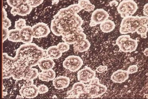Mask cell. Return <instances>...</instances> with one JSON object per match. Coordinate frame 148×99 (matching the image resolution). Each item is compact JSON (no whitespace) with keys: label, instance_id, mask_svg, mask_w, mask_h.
<instances>
[{"label":"cell","instance_id":"4316f807","mask_svg":"<svg viewBox=\"0 0 148 99\" xmlns=\"http://www.w3.org/2000/svg\"><path fill=\"white\" fill-rule=\"evenodd\" d=\"M26 21L23 19H20L15 23V27L16 29L21 30L26 26Z\"/></svg>","mask_w":148,"mask_h":99},{"label":"cell","instance_id":"9c48e42d","mask_svg":"<svg viewBox=\"0 0 148 99\" xmlns=\"http://www.w3.org/2000/svg\"><path fill=\"white\" fill-rule=\"evenodd\" d=\"M33 35L34 38L45 37L50 33V29L47 24L40 22L34 25L32 27Z\"/></svg>","mask_w":148,"mask_h":99},{"label":"cell","instance_id":"3957f363","mask_svg":"<svg viewBox=\"0 0 148 99\" xmlns=\"http://www.w3.org/2000/svg\"><path fill=\"white\" fill-rule=\"evenodd\" d=\"M148 24V16H132L123 18L120 24L119 31L121 34L134 33L138 27L142 25Z\"/></svg>","mask_w":148,"mask_h":99},{"label":"cell","instance_id":"f546056e","mask_svg":"<svg viewBox=\"0 0 148 99\" xmlns=\"http://www.w3.org/2000/svg\"><path fill=\"white\" fill-rule=\"evenodd\" d=\"M38 92L40 94H43L48 92L49 88L47 86L44 85H42L38 87Z\"/></svg>","mask_w":148,"mask_h":99},{"label":"cell","instance_id":"7402d4cb","mask_svg":"<svg viewBox=\"0 0 148 99\" xmlns=\"http://www.w3.org/2000/svg\"><path fill=\"white\" fill-rule=\"evenodd\" d=\"M38 71L36 68H30L24 73L23 79L33 80L38 76Z\"/></svg>","mask_w":148,"mask_h":99},{"label":"cell","instance_id":"ac0fdd59","mask_svg":"<svg viewBox=\"0 0 148 99\" xmlns=\"http://www.w3.org/2000/svg\"><path fill=\"white\" fill-rule=\"evenodd\" d=\"M55 63L53 59L50 58H45L40 60L39 62L38 66L39 68L42 71L50 70L54 67Z\"/></svg>","mask_w":148,"mask_h":99},{"label":"cell","instance_id":"52a82bcc","mask_svg":"<svg viewBox=\"0 0 148 99\" xmlns=\"http://www.w3.org/2000/svg\"><path fill=\"white\" fill-rule=\"evenodd\" d=\"M83 64V60L81 57L74 55L70 56L66 58L63 64L64 68L72 72H76L79 70Z\"/></svg>","mask_w":148,"mask_h":99},{"label":"cell","instance_id":"7c38bea8","mask_svg":"<svg viewBox=\"0 0 148 99\" xmlns=\"http://www.w3.org/2000/svg\"><path fill=\"white\" fill-rule=\"evenodd\" d=\"M20 94L23 98H33L38 94V90L37 86L33 84L25 85L22 86L19 90Z\"/></svg>","mask_w":148,"mask_h":99},{"label":"cell","instance_id":"44dd1931","mask_svg":"<svg viewBox=\"0 0 148 99\" xmlns=\"http://www.w3.org/2000/svg\"><path fill=\"white\" fill-rule=\"evenodd\" d=\"M116 27L114 22L111 20H106L100 24V29L104 33H108L112 31Z\"/></svg>","mask_w":148,"mask_h":99},{"label":"cell","instance_id":"d590c367","mask_svg":"<svg viewBox=\"0 0 148 99\" xmlns=\"http://www.w3.org/2000/svg\"><path fill=\"white\" fill-rule=\"evenodd\" d=\"M10 13L13 16H15L17 14H18L17 9L16 8H12Z\"/></svg>","mask_w":148,"mask_h":99},{"label":"cell","instance_id":"f35d334b","mask_svg":"<svg viewBox=\"0 0 148 99\" xmlns=\"http://www.w3.org/2000/svg\"><path fill=\"white\" fill-rule=\"evenodd\" d=\"M148 48H146L145 50L143 52L144 54L146 56H148Z\"/></svg>","mask_w":148,"mask_h":99},{"label":"cell","instance_id":"74e56055","mask_svg":"<svg viewBox=\"0 0 148 99\" xmlns=\"http://www.w3.org/2000/svg\"><path fill=\"white\" fill-rule=\"evenodd\" d=\"M7 17V12L4 8H3V19Z\"/></svg>","mask_w":148,"mask_h":99},{"label":"cell","instance_id":"cb8c5ba5","mask_svg":"<svg viewBox=\"0 0 148 99\" xmlns=\"http://www.w3.org/2000/svg\"><path fill=\"white\" fill-rule=\"evenodd\" d=\"M8 40L12 42H21L20 37V30L18 29L9 30Z\"/></svg>","mask_w":148,"mask_h":99},{"label":"cell","instance_id":"83f0119b","mask_svg":"<svg viewBox=\"0 0 148 99\" xmlns=\"http://www.w3.org/2000/svg\"><path fill=\"white\" fill-rule=\"evenodd\" d=\"M44 1V0H27V3L32 8H36L42 4Z\"/></svg>","mask_w":148,"mask_h":99},{"label":"cell","instance_id":"9a60e30c","mask_svg":"<svg viewBox=\"0 0 148 99\" xmlns=\"http://www.w3.org/2000/svg\"><path fill=\"white\" fill-rule=\"evenodd\" d=\"M70 80L68 77L63 76L58 77L53 80V85L56 89H63L67 88L69 86Z\"/></svg>","mask_w":148,"mask_h":99},{"label":"cell","instance_id":"603a6c76","mask_svg":"<svg viewBox=\"0 0 148 99\" xmlns=\"http://www.w3.org/2000/svg\"><path fill=\"white\" fill-rule=\"evenodd\" d=\"M78 4L82 10L87 12L93 11L95 8V5L92 4L89 0H79Z\"/></svg>","mask_w":148,"mask_h":99},{"label":"cell","instance_id":"5bb4252c","mask_svg":"<svg viewBox=\"0 0 148 99\" xmlns=\"http://www.w3.org/2000/svg\"><path fill=\"white\" fill-rule=\"evenodd\" d=\"M129 75L127 71L120 69L112 74L111 76V79L115 83H122L128 79Z\"/></svg>","mask_w":148,"mask_h":99},{"label":"cell","instance_id":"ba28073f","mask_svg":"<svg viewBox=\"0 0 148 99\" xmlns=\"http://www.w3.org/2000/svg\"><path fill=\"white\" fill-rule=\"evenodd\" d=\"M109 17V14L103 9H97L92 13L91 18L90 27H94L106 21Z\"/></svg>","mask_w":148,"mask_h":99},{"label":"cell","instance_id":"2e32d148","mask_svg":"<svg viewBox=\"0 0 148 99\" xmlns=\"http://www.w3.org/2000/svg\"><path fill=\"white\" fill-rule=\"evenodd\" d=\"M91 46L90 43L86 39L80 40L73 44V49L75 52H83L87 51Z\"/></svg>","mask_w":148,"mask_h":99},{"label":"cell","instance_id":"836d02e7","mask_svg":"<svg viewBox=\"0 0 148 99\" xmlns=\"http://www.w3.org/2000/svg\"><path fill=\"white\" fill-rule=\"evenodd\" d=\"M108 69V67L107 66H100L97 67L96 71L99 73H102L106 71Z\"/></svg>","mask_w":148,"mask_h":99},{"label":"cell","instance_id":"277c9868","mask_svg":"<svg viewBox=\"0 0 148 99\" xmlns=\"http://www.w3.org/2000/svg\"><path fill=\"white\" fill-rule=\"evenodd\" d=\"M88 85H86L84 92L79 98H94L103 95L107 90L106 86L100 83L99 79L97 77L90 81Z\"/></svg>","mask_w":148,"mask_h":99},{"label":"cell","instance_id":"6da1fadb","mask_svg":"<svg viewBox=\"0 0 148 99\" xmlns=\"http://www.w3.org/2000/svg\"><path fill=\"white\" fill-rule=\"evenodd\" d=\"M46 50L34 43L21 45L16 50L14 58L7 53L3 54V77H12L14 79H23L24 73L33 67L38 65L39 62L47 57Z\"/></svg>","mask_w":148,"mask_h":99},{"label":"cell","instance_id":"5b68a950","mask_svg":"<svg viewBox=\"0 0 148 99\" xmlns=\"http://www.w3.org/2000/svg\"><path fill=\"white\" fill-rule=\"evenodd\" d=\"M116 41L120 50L126 53L135 51L138 46L137 41L131 38L130 35L126 34L120 36Z\"/></svg>","mask_w":148,"mask_h":99},{"label":"cell","instance_id":"484cf974","mask_svg":"<svg viewBox=\"0 0 148 99\" xmlns=\"http://www.w3.org/2000/svg\"><path fill=\"white\" fill-rule=\"evenodd\" d=\"M57 47L58 49L62 52V53L66 52L68 51L70 49V46L69 44L65 42H62L59 43L57 45Z\"/></svg>","mask_w":148,"mask_h":99},{"label":"cell","instance_id":"ffe728a7","mask_svg":"<svg viewBox=\"0 0 148 99\" xmlns=\"http://www.w3.org/2000/svg\"><path fill=\"white\" fill-rule=\"evenodd\" d=\"M16 8L17 9L18 15L22 16L29 14L32 11L33 8L26 3H22Z\"/></svg>","mask_w":148,"mask_h":99},{"label":"cell","instance_id":"d4e9b609","mask_svg":"<svg viewBox=\"0 0 148 99\" xmlns=\"http://www.w3.org/2000/svg\"><path fill=\"white\" fill-rule=\"evenodd\" d=\"M148 28L147 25H144L140 26L138 27L136 31L137 34L140 35L141 38L146 39L147 38V33L148 32Z\"/></svg>","mask_w":148,"mask_h":99},{"label":"cell","instance_id":"e0dca14e","mask_svg":"<svg viewBox=\"0 0 148 99\" xmlns=\"http://www.w3.org/2000/svg\"><path fill=\"white\" fill-rule=\"evenodd\" d=\"M39 79L43 81L49 82L53 81L56 78V74L52 69L50 70L42 71L38 74Z\"/></svg>","mask_w":148,"mask_h":99},{"label":"cell","instance_id":"4dcf8cb0","mask_svg":"<svg viewBox=\"0 0 148 99\" xmlns=\"http://www.w3.org/2000/svg\"><path fill=\"white\" fill-rule=\"evenodd\" d=\"M3 28L8 29L11 26V22L7 17L3 19Z\"/></svg>","mask_w":148,"mask_h":99},{"label":"cell","instance_id":"ab89813d","mask_svg":"<svg viewBox=\"0 0 148 99\" xmlns=\"http://www.w3.org/2000/svg\"><path fill=\"white\" fill-rule=\"evenodd\" d=\"M56 1H63V0H55Z\"/></svg>","mask_w":148,"mask_h":99},{"label":"cell","instance_id":"f1b7e54d","mask_svg":"<svg viewBox=\"0 0 148 99\" xmlns=\"http://www.w3.org/2000/svg\"><path fill=\"white\" fill-rule=\"evenodd\" d=\"M8 5L12 8H16L23 3L22 0H7Z\"/></svg>","mask_w":148,"mask_h":99},{"label":"cell","instance_id":"30bf717a","mask_svg":"<svg viewBox=\"0 0 148 99\" xmlns=\"http://www.w3.org/2000/svg\"><path fill=\"white\" fill-rule=\"evenodd\" d=\"M96 77V73L88 67L79 71L77 73L78 81L83 83H87Z\"/></svg>","mask_w":148,"mask_h":99},{"label":"cell","instance_id":"4fadbf2b","mask_svg":"<svg viewBox=\"0 0 148 99\" xmlns=\"http://www.w3.org/2000/svg\"><path fill=\"white\" fill-rule=\"evenodd\" d=\"M21 42L24 44H29L32 42L33 35L32 27L26 26L20 30Z\"/></svg>","mask_w":148,"mask_h":99},{"label":"cell","instance_id":"60d3db41","mask_svg":"<svg viewBox=\"0 0 148 99\" xmlns=\"http://www.w3.org/2000/svg\"><path fill=\"white\" fill-rule=\"evenodd\" d=\"M122 1H126V0H122Z\"/></svg>","mask_w":148,"mask_h":99},{"label":"cell","instance_id":"d6a6232c","mask_svg":"<svg viewBox=\"0 0 148 99\" xmlns=\"http://www.w3.org/2000/svg\"><path fill=\"white\" fill-rule=\"evenodd\" d=\"M9 31L8 29L7 28H3V42L5 41L8 39V35H9Z\"/></svg>","mask_w":148,"mask_h":99},{"label":"cell","instance_id":"7a4b0ae2","mask_svg":"<svg viewBox=\"0 0 148 99\" xmlns=\"http://www.w3.org/2000/svg\"><path fill=\"white\" fill-rule=\"evenodd\" d=\"M78 4L62 8L54 16L51 30L55 35L62 36V39L69 45L86 39L82 26L83 21L78 13L82 10Z\"/></svg>","mask_w":148,"mask_h":99},{"label":"cell","instance_id":"8992f818","mask_svg":"<svg viewBox=\"0 0 148 99\" xmlns=\"http://www.w3.org/2000/svg\"><path fill=\"white\" fill-rule=\"evenodd\" d=\"M138 8L137 4L134 1L126 0L123 1L119 4L117 10L121 17L124 18L135 14Z\"/></svg>","mask_w":148,"mask_h":99},{"label":"cell","instance_id":"e575fe53","mask_svg":"<svg viewBox=\"0 0 148 99\" xmlns=\"http://www.w3.org/2000/svg\"><path fill=\"white\" fill-rule=\"evenodd\" d=\"M148 4L147 3L145 5L143 8V14L146 16H148Z\"/></svg>","mask_w":148,"mask_h":99},{"label":"cell","instance_id":"1f68e13d","mask_svg":"<svg viewBox=\"0 0 148 99\" xmlns=\"http://www.w3.org/2000/svg\"><path fill=\"white\" fill-rule=\"evenodd\" d=\"M138 68L137 66L134 65L130 66L128 68L127 71L129 74H134L138 71Z\"/></svg>","mask_w":148,"mask_h":99},{"label":"cell","instance_id":"8d00e7d4","mask_svg":"<svg viewBox=\"0 0 148 99\" xmlns=\"http://www.w3.org/2000/svg\"><path fill=\"white\" fill-rule=\"evenodd\" d=\"M118 5V3L116 1H113L111 2L110 3V5L111 7L113 6H117Z\"/></svg>","mask_w":148,"mask_h":99},{"label":"cell","instance_id":"d6986e66","mask_svg":"<svg viewBox=\"0 0 148 99\" xmlns=\"http://www.w3.org/2000/svg\"><path fill=\"white\" fill-rule=\"evenodd\" d=\"M46 53L49 58L52 59H58L62 56V53L58 49L57 46H50L46 50Z\"/></svg>","mask_w":148,"mask_h":99},{"label":"cell","instance_id":"8fae6325","mask_svg":"<svg viewBox=\"0 0 148 99\" xmlns=\"http://www.w3.org/2000/svg\"><path fill=\"white\" fill-rule=\"evenodd\" d=\"M86 86V84L82 82L75 83L72 89L68 92L66 98H79L80 96L84 92Z\"/></svg>","mask_w":148,"mask_h":99}]
</instances>
